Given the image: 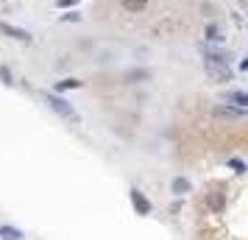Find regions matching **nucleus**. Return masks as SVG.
<instances>
[{"mask_svg":"<svg viewBox=\"0 0 248 240\" xmlns=\"http://www.w3.org/2000/svg\"><path fill=\"white\" fill-rule=\"evenodd\" d=\"M45 103H47V106H50V109H53V112L59 114V117H64L67 123H73V126H78V123H81L78 112H76V109H73V106H70L67 101H62L59 95H53V92H45Z\"/></svg>","mask_w":248,"mask_h":240,"instance_id":"1","label":"nucleus"},{"mask_svg":"<svg viewBox=\"0 0 248 240\" xmlns=\"http://www.w3.org/2000/svg\"><path fill=\"white\" fill-rule=\"evenodd\" d=\"M179 31H181V23H179V17H173V14H165V17L151 28L154 36H176Z\"/></svg>","mask_w":248,"mask_h":240,"instance_id":"2","label":"nucleus"},{"mask_svg":"<svg viewBox=\"0 0 248 240\" xmlns=\"http://www.w3.org/2000/svg\"><path fill=\"white\" fill-rule=\"evenodd\" d=\"M206 73H209V79L217 81V84H223V81H232V70L229 64H203Z\"/></svg>","mask_w":248,"mask_h":240,"instance_id":"3","label":"nucleus"},{"mask_svg":"<svg viewBox=\"0 0 248 240\" xmlns=\"http://www.w3.org/2000/svg\"><path fill=\"white\" fill-rule=\"evenodd\" d=\"M201 53H203V64H229V56L220 53V50H212L209 45H201Z\"/></svg>","mask_w":248,"mask_h":240,"instance_id":"4","label":"nucleus"},{"mask_svg":"<svg viewBox=\"0 0 248 240\" xmlns=\"http://www.w3.org/2000/svg\"><path fill=\"white\" fill-rule=\"evenodd\" d=\"M0 31L9 34L12 39H17V42H31V34L23 31V28H17V25H12V23H0Z\"/></svg>","mask_w":248,"mask_h":240,"instance_id":"5","label":"nucleus"},{"mask_svg":"<svg viewBox=\"0 0 248 240\" xmlns=\"http://www.w3.org/2000/svg\"><path fill=\"white\" fill-rule=\"evenodd\" d=\"M131 204L137 207V212H140V215H148V212H151V201H148L145 195H142V190H131Z\"/></svg>","mask_w":248,"mask_h":240,"instance_id":"6","label":"nucleus"},{"mask_svg":"<svg viewBox=\"0 0 248 240\" xmlns=\"http://www.w3.org/2000/svg\"><path fill=\"white\" fill-rule=\"evenodd\" d=\"M120 6H123L128 14H140L148 9V0H120Z\"/></svg>","mask_w":248,"mask_h":240,"instance_id":"7","label":"nucleus"},{"mask_svg":"<svg viewBox=\"0 0 248 240\" xmlns=\"http://www.w3.org/2000/svg\"><path fill=\"white\" fill-rule=\"evenodd\" d=\"M0 240H23V232L14 226H0Z\"/></svg>","mask_w":248,"mask_h":240,"instance_id":"8","label":"nucleus"},{"mask_svg":"<svg viewBox=\"0 0 248 240\" xmlns=\"http://www.w3.org/2000/svg\"><path fill=\"white\" fill-rule=\"evenodd\" d=\"M170 187H173V193L176 195H184V193H190V182H187V179H173V184H170Z\"/></svg>","mask_w":248,"mask_h":240,"instance_id":"9","label":"nucleus"},{"mask_svg":"<svg viewBox=\"0 0 248 240\" xmlns=\"http://www.w3.org/2000/svg\"><path fill=\"white\" fill-rule=\"evenodd\" d=\"M209 207H212L215 212H220V209L226 207V198L220 193H209Z\"/></svg>","mask_w":248,"mask_h":240,"instance_id":"10","label":"nucleus"},{"mask_svg":"<svg viewBox=\"0 0 248 240\" xmlns=\"http://www.w3.org/2000/svg\"><path fill=\"white\" fill-rule=\"evenodd\" d=\"M229 101H234L240 109H246V106H248V95H246V92H240V90H237V92H229Z\"/></svg>","mask_w":248,"mask_h":240,"instance_id":"11","label":"nucleus"},{"mask_svg":"<svg viewBox=\"0 0 248 240\" xmlns=\"http://www.w3.org/2000/svg\"><path fill=\"white\" fill-rule=\"evenodd\" d=\"M215 114H217V117H240V114H243V109H229V106H217V109H215Z\"/></svg>","mask_w":248,"mask_h":240,"instance_id":"12","label":"nucleus"},{"mask_svg":"<svg viewBox=\"0 0 248 240\" xmlns=\"http://www.w3.org/2000/svg\"><path fill=\"white\" fill-rule=\"evenodd\" d=\"M206 39H209V42H223L220 28H217V25H209V28H206Z\"/></svg>","mask_w":248,"mask_h":240,"instance_id":"13","label":"nucleus"},{"mask_svg":"<svg viewBox=\"0 0 248 240\" xmlns=\"http://www.w3.org/2000/svg\"><path fill=\"white\" fill-rule=\"evenodd\" d=\"M76 87H81V81H76V79H64V81H59V84H56V90H59V92L76 90Z\"/></svg>","mask_w":248,"mask_h":240,"instance_id":"14","label":"nucleus"},{"mask_svg":"<svg viewBox=\"0 0 248 240\" xmlns=\"http://www.w3.org/2000/svg\"><path fill=\"white\" fill-rule=\"evenodd\" d=\"M151 73L148 70H131V73H125V81H137V79H148Z\"/></svg>","mask_w":248,"mask_h":240,"instance_id":"15","label":"nucleus"},{"mask_svg":"<svg viewBox=\"0 0 248 240\" xmlns=\"http://www.w3.org/2000/svg\"><path fill=\"white\" fill-rule=\"evenodd\" d=\"M59 9H73V6H78V0H56Z\"/></svg>","mask_w":248,"mask_h":240,"instance_id":"16","label":"nucleus"},{"mask_svg":"<svg viewBox=\"0 0 248 240\" xmlns=\"http://www.w3.org/2000/svg\"><path fill=\"white\" fill-rule=\"evenodd\" d=\"M0 81H3V84H12V73H9V67H0Z\"/></svg>","mask_w":248,"mask_h":240,"instance_id":"17","label":"nucleus"},{"mask_svg":"<svg viewBox=\"0 0 248 240\" xmlns=\"http://www.w3.org/2000/svg\"><path fill=\"white\" fill-rule=\"evenodd\" d=\"M229 165H232V168H234L237 173H243V171H246V165H243V160H232Z\"/></svg>","mask_w":248,"mask_h":240,"instance_id":"18","label":"nucleus"},{"mask_svg":"<svg viewBox=\"0 0 248 240\" xmlns=\"http://www.w3.org/2000/svg\"><path fill=\"white\" fill-rule=\"evenodd\" d=\"M240 3H243V6H246V3H248V0H240Z\"/></svg>","mask_w":248,"mask_h":240,"instance_id":"19","label":"nucleus"}]
</instances>
